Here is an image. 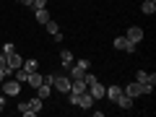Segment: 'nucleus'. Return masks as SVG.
<instances>
[{
    "label": "nucleus",
    "instance_id": "obj_19",
    "mask_svg": "<svg viewBox=\"0 0 156 117\" xmlns=\"http://www.w3.org/2000/svg\"><path fill=\"white\" fill-rule=\"evenodd\" d=\"M44 26H47V31H50V37H55V34L60 31V26H57V21H52V18H50L47 23H44Z\"/></svg>",
    "mask_w": 156,
    "mask_h": 117
},
{
    "label": "nucleus",
    "instance_id": "obj_23",
    "mask_svg": "<svg viewBox=\"0 0 156 117\" xmlns=\"http://www.w3.org/2000/svg\"><path fill=\"white\" fill-rule=\"evenodd\" d=\"M0 70H5V55L0 52Z\"/></svg>",
    "mask_w": 156,
    "mask_h": 117
},
{
    "label": "nucleus",
    "instance_id": "obj_24",
    "mask_svg": "<svg viewBox=\"0 0 156 117\" xmlns=\"http://www.w3.org/2000/svg\"><path fill=\"white\" fill-rule=\"evenodd\" d=\"M21 3H23V5H29V8L34 5V0H21Z\"/></svg>",
    "mask_w": 156,
    "mask_h": 117
},
{
    "label": "nucleus",
    "instance_id": "obj_16",
    "mask_svg": "<svg viewBox=\"0 0 156 117\" xmlns=\"http://www.w3.org/2000/svg\"><path fill=\"white\" fill-rule=\"evenodd\" d=\"M140 11H143L146 16H154L156 13V0H146L143 5H140Z\"/></svg>",
    "mask_w": 156,
    "mask_h": 117
},
{
    "label": "nucleus",
    "instance_id": "obj_5",
    "mask_svg": "<svg viewBox=\"0 0 156 117\" xmlns=\"http://www.w3.org/2000/svg\"><path fill=\"white\" fill-rule=\"evenodd\" d=\"M94 96L89 94V91H83V94H78L76 96V107H81V109H91V107H94Z\"/></svg>",
    "mask_w": 156,
    "mask_h": 117
},
{
    "label": "nucleus",
    "instance_id": "obj_6",
    "mask_svg": "<svg viewBox=\"0 0 156 117\" xmlns=\"http://www.w3.org/2000/svg\"><path fill=\"white\" fill-rule=\"evenodd\" d=\"M112 47H115V50H122V52H130V55L135 52V44H133V42H128L125 37H117L115 42H112Z\"/></svg>",
    "mask_w": 156,
    "mask_h": 117
},
{
    "label": "nucleus",
    "instance_id": "obj_10",
    "mask_svg": "<svg viewBox=\"0 0 156 117\" xmlns=\"http://www.w3.org/2000/svg\"><path fill=\"white\" fill-rule=\"evenodd\" d=\"M104 89H107V86L99 83V78H96L94 83H89V94L94 96V99H104Z\"/></svg>",
    "mask_w": 156,
    "mask_h": 117
},
{
    "label": "nucleus",
    "instance_id": "obj_22",
    "mask_svg": "<svg viewBox=\"0 0 156 117\" xmlns=\"http://www.w3.org/2000/svg\"><path fill=\"white\" fill-rule=\"evenodd\" d=\"M31 8H47V0H34Z\"/></svg>",
    "mask_w": 156,
    "mask_h": 117
},
{
    "label": "nucleus",
    "instance_id": "obj_14",
    "mask_svg": "<svg viewBox=\"0 0 156 117\" xmlns=\"http://www.w3.org/2000/svg\"><path fill=\"white\" fill-rule=\"evenodd\" d=\"M34 18H37V23H42V26H44V23L50 21V13H47V8H34Z\"/></svg>",
    "mask_w": 156,
    "mask_h": 117
},
{
    "label": "nucleus",
    "instance_id": "obj_11",
    "mask_svg": "<svg viewBox=\"0 0 156 117\" xmlns=\"http://www.w3.org/2000/svg\"><path fill=\"white\" fill-rule=\"evenodd\" d=\"M115 104L120 107V109H133V99H130L128 94H120V96L115 99Z\"/></svg>",
    "mask_w": 156,
    "mask_h": 117
},
{
    "label": "nucleus",
    "instance_id": "obj_15",
    "mask_svg": "<svg viewBox=\"0 0 156 117\" xmlns=\"http://www.w3.org/2000/svg\"><path fill=\"white\" fill-rule=\"evenodd\" d=\"M120 94H122V86H107V89H104V96H107L109 101H115Z\"/></svg>",
    "mask_w": 156,
    "mask_h": 117
},
{
    "label": "nucleus",
    "instance_id": "obj_8",
    "mask_svg": "<svg viewBox=\"0 0 156 117\" xmlns=\"http://www.w3.org/2000/svg\"><path fill=\"white\" fill-rule=\"evenodd\" d=\"M0 86H3V94L5 96H18V91H21L18 81H5V83H0Z\"/></svg>",
    "mask_w": 156,
    "mask_h": 117
},
{
    "label": "nucleus",
    "instance_id": "obj_12",
    "mask_svg": "<svg viewBox=\"0 0 156 117\" xmlns=\"http://www.w3.org/2000/svg\"><path fill=\"white\" fill-rule=\"evenodd\" d=\"M50 94H52V83H44V81H42V83L37 86V96L39 99H50Z\"/></svg>",
    "mask_w": 156,
    "mask_h": 117
},
{
    "label": "nucleus",
    "instance_id": "obj_25",
    "mask_svg": "<svg viewBox=\"0 0 156 117\" xmlns=\"http://www.w3.org/2000/svg\"><path fill=\"white\" fill-rule=\"evenodd\" d=\"M3 81H5V70H0V83H3Z\"/></svg>",
    "mask_w": 156,
    "mask_h": 117
},
{
    "label": "nucleus",
    "instance_id": "obj_26",
    "mask_svg": "<svg viewBox=\"0 0 156 117\" xmlns=\"http://www.w3.org/2000/svg\"><path fill=\"white\" fill-rule=\"evenodd\" d=\"M3 107H5V96H0V109H3Z\"/></svg>",
    "mask_w": 156,
    "mask_h": 117
},
{
    "label": "nucleus",
    "instance_id": "obj_17",
    "mask_svg": "<svg viewBox=\"0 0 156 117\" xmlns=\"http://www.w3.org/2000/svg\"><path fill=\"white\" fill-rule=\"evenodd\" d=\"M73 60H76V57H73V52H70V50H62V52H60V62H62V65H65V68L70 65Z\"/></svg>",
    "mask_w": 156,
    "mask_h": 117
},
{
    "label": "nucleus",
    "instance_id": "obj_4",
    "mask_svg": "<svg viewBox=\"0 0 156 117\" xmlns=\"http://www.w3.org/2000/svg\"><path fill=\"white\" fill-rule=\"evenodd\" d=\"M52 89H57L60 94H68V91H70V78L62 76V73H55V78H52Z\"/></svg>",
    "mask_w": 156,
    "mask_h": 117
},
{
    "label": "nucleus",
    "instance_id": "obj_9",
    "mask_svg": "<svg viewBox=\"0 0 156 117\" xmlns=\"http://www.w3.org/2000/svg\"><path fill=\"white\" fill-rule=\"evenodd\" d=\"M125 39H128V42H133V44H138L140 39H143V29H140V26H130L128 34H125Z\"/></svg>",
    "mask_w": 156,
    "mask_h": 117
},
{
    "label": "nucleus",
    "instance_id": "obj_18",
    "mask_svg": "<svg viewBox=\"0 0 156 117\" xmlns=\"http://www.w3.org/2000/svg\"><path fill=\"white\" fill-rule=\"evenodd\" d=\"M23 70H26V73H34V70H37V68H39V62L37 60H34V57H29V60H23Z\"/></svg>",
    "mask_w": 156,
    "mask_h": 117
},
{
    "label": "nucleus",
    "instance_id": "obj_13",
    "mask_svg": "<svg viewBox=\"0 0 156 117\" xmlns=\"http://www.w3.org/2000/svg\"><path fill=\"white\" fill-rule=\"evenodd\" d=\"M42 81H44V76H42V73H39V70H34V73H29V78H26V83L31 86V89H37V86L42 83Z\"/></svg>",
    "mask_w": 156,
    "mask_h": 117
},
{
    "label": "nucleus",
    "instance_id": "obj_27",
    "mask_svg": "<svg viewBox=\"0 0 156 117\" xmlns=\"http://www.w3.org/2000/svg\"><path fill=\"white\" fill-rule=\"evenodd\" d=\"M0 96H5V94H3V86H0Z\"/></svg>",
    "mask_w": 156,
    "mask_h": 117
},
{
    "label": "nucleus",
    "instance_id": "obj_21",
    "mask_svg": "<svg viewBox=\"0 0 156 117\" xmlns=\"http://www.w3.org/2000/svg\"><path fill=\"white\" fill-rule=\"evenodd\" d=\"M11 52H16V44H11V42H5V44H3V55H11Z\"/></svg>",
    "mask_w": 156,
    "mask_h": 117
},
{
    "label": "nucleus",
    "instance_id": "obj_2",
    "mask_svg": "<svg viewBox=\"0 0 156 117\" xmlns=\"http://www.w3.org/2000/svg\"><path fill=\"white\" fill-rule=\"evenodd\" d=\"M135 81L143 86V94H151L154 86H156V76H154V73H146V70H138V73H135Z\"/></svg>",
    "mask_w": 156,
    "mask_h": 117
},
{
    "label": "nucleus",
    "instance_id": "obj_1",
    "mask_svg": "<svg viewBox=\"0 0 156 117\" xmlns=\"http://www.w3.org/2000/svg\"><path fill=\"white\" fill-rule=\"evenodd\" d=\"M42 104H44V99H39V96H34L31 101H21V104H18V112H21L23 117H34V115H39Z\"/></svg>",
    "mask_w": 156,
    "mask_h": 117
},
{
    "label": "nucleus",
    "instance_id": "obj_3",
    "mask_svg": "<svg viewBox=\"0 0 156 117\" xmlns=\"http://www.w3.org/2000/svg\"><path fill=\"white\" fill-rule=\"evenodd\" d=\"M21 65H23V57L18 55V52H11V55H5V76L16 73Z\"/></svg>",
    "mask_w": 156,
    "mask_h": 117
},
{
    "label": "nucleus",
    "instance_id": "obj_20",
    "mask_svg": "<svg viewBox=\"0 0 156 117\" xmlns=\"http://www.w3.org/2000/svg\"><path fill=\"white\" fill-rule=\"evenodd\" d=\"M26 78H29V73L23 70V68H18V70H16V81H18V83H26Z\"/></svg>",
    "mask_w": 156,
    "mask_h": 117
},
{
    "label": "nucleus",
    "instance_id": "obj_7",
    "mask_svg": "<svg viewBox=\"0 0 156 117\" xmlns=\"http://www.w3.org/2000/svg\"><path fill=\"white\" fill-rule=\"evenodd\" d=\"M122 94H128L130 99H135V96H140V94H143V86H140L138 81H133V83L122 86Z\"/></svg>",
    "mask_w": 156,
    "mask_h": 117
}]
</instances>
